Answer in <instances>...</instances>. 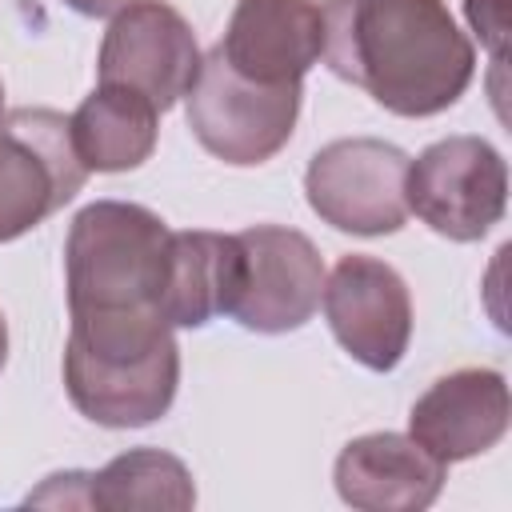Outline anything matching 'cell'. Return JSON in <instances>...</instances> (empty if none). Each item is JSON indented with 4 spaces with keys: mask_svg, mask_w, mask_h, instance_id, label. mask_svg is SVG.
I'll return each mask as SVG.
<instances>
[{
    "mask_svg": "<svg viewBox=\"0 0 512 512\" xmlns=\"http://www.w3.org/2000/svg\"><path fill=\"white\" fill-rule=\"evenodd\" d=\"M324 64L380 108L420 120L452 108L476 52L444 0H324Z\"/></svg>",
    "mask_w": 512,
    "mask_h": 512,
    "instance_id": "cell-1",
    "label": "cell"
},
{
    "mask_svg": "<svg viewBox=\"0 0 512 512\" xmlns=\"http://www.w3.org/2000/svg\"><path fill=\"white\" fill-rule=\"evenodd\" d=\"M64 388L100 428L160 420L180 388V344L160 312H72Z\"/></svg>",
    "mask_w": 512,
    "mask_h": 512,
    "instance_id": "cell-2",
    "label": "cell"
},
{
    "mask_svg": "<svg viewBox=\"0 0 512 512\" xmlns=\"http://www.w3.org/2000/svg\"><path fill=\"white\" fill-rule=\"evenodd\" d=\"M172 228L144 204H84L64 236V288L72 312H160Z\"/></svg>",
    "mask_w": 512,
    "mask_h": 512,
    "instance_id": "cell-3",
    "label": "cell"
},
{
    "mask_svg": "<svg viewBox=\"0 0 512 512\" xmlns=\"http://www.w3.org/2000/svg\"><path fill=\"white\" fill-rule=\"evenodd\" d=\"M184 100V116L200 148L232 168H252L272 160L292 140L304 84L248 80L212 48L200 60V76Z\"/></svg>",
    "mask_w": 512,
    "mask_h": 512,
    "instance_id": "cell-4",
    "label": "cell"
},
{
    "mask_svg": "<svg viewBox=\"0 0 512 512\" xmlns=\"http://www.w3.org/2000/svg\"><path fill=\"white\" fill-rule=\"evenodd\" d=\"M88 180L68 116L56 108H12L0 116V244L56 216Z\"/></svg>",
    "mask_w": 512,
    "mask_h": 512,
    "instance_id": "cell-5",
    "label": "cell"
},
{
    "mask_svg": "<svg viewBox=\"0 0 512 512\" xmlns=\"http://www.w3.org/2000/svg\"><path fill=\"white\" fill-rule=\"evenodd\" d=\"M408 152L376 136L324 144L304 172L308 208L352 236H392L408 224Z\"/></svg>",
    "mask_w": 512,
    "mask_h": 512,
    "instance_id": "cell-6",
    "label": "cell"
},
{
    "mask_svg": "<svg viewBox=\"0 0 512 512\" xmlns=\"http://www.w3.org/2000/svg\"><path fill=\"white\" fill-rule=\"evenodd\" d=\"M404 196L436 236L472 244L504 220L508 164L484 136H444L408 160Z\"/></svg>",
    "mask_w": 512,
    "mask_h": 512,
    "instance_id": "cell-7",
    "label": "cell"
},
{
    "mask_svg": "<svg viewBox=\"0 0 512 512\" xmlns=\"http://www.w3.org/2000/svg\"><path fill=\"white\" fill-rule=\"evenodd\" d=\"M324 276V260L304 232L252 224L236 232V284L228 316L260 336L296 332L316 316Z\"/></svg>",
    "mask_w": 512,
    "mask_h": 512,
    "instance_id": "cell-8",
    "label": "cell"
},
{
    "mask_svg": "<svg viewBox=\"0 0 512 512\" xmlns=\"http://www.w3.org/2000/svg\"><path fill=\"white\" fill-rule=\"evenodd\" d=\"M200 44L192 24L164 0H136L120 8L100 40L96 76L100 84H120L168 112L184 100L200 76Z\"/></svg>",
    "mask_w": 512,
    "mask_h": 512,
    "instance_id": "cell-9",
    "label": "cell"
},
{
    "mask_svg": "<svg viewBox=\"0 0 512 512\" xmlns=\"http://www.w3.org/2000/svg\"><path fill=\"white\" fill-rule=\"evenodd\" d=\"M324 320L336 344L368 372H392L412 340V296L404 276L364 252H348L324 276Z\"/></svg>",
    "mask_w": 512,
    "mask_h": 512,
    "instance_id": "cell-10",
    "label": "cell"
},
{
    "mask_svg": "<svg viewBox=\"0 0 512 512\" xmlns=\"http://www.w3.org/2000/svg\"><path fill=\"white\" fill-rule=\"evenodd\" d=\"M228 68L260 84H304L324 56L316 0H236L224 36L212 44Z\"/></svg>",
    "mask_w": 512,
    "mask_h": 512,
    "instance_id": "cell-11",
    "label": "cell"
},
{
    "mask_svg": "<svg viewBox=\"0 0 512 512\" xmlns=\"http://www.w3.org/2000/svg\"><path fill=\"white\" fill-rule=\"evenodd\" d=\"M508 384L496 368H456L428 384L408 412V436L440 464L472 460L508 432Z\"/></svg>",
    "mask_w": 512,
    "mask_h": 512,
    "instance_id": "cell-12",
    "label": "cell"
},
{
    "mask_svg": "<svg viewBox=\"0 0 512 512\" xmlns=\"http://www.w3.org/2000/svg\"><path fill=\"white\" fill-rule=\"evenodd\" d=\"M448 464L404 432H368L340 448L332 480L348 508L420 512L444 488Z\"/></svg>",
    "mask_w": 512,
    "mask_h": 512,
    "instance_id": "cell-13",
    "label": "cell"
},
{
    "mask_svg": "<svg viewBox=\"0 0 512 512\" xmlns=\"http://www.w3.org/2000/svg\"><path fill=\"white\" fill-rule=\"evenodd\" d=\"M236 284V232H172L160 316L172 328H204L228 316Z\"/></svg>",
    "mask_w": 512,
    "mask_h": 512,
    "instance_id": "cell-14",
    "label": "cell"
},
{
    "mask_svg": "<svg viewBox=\"0 0 512 512\" xmlns=\"http://www.w3.org/2000/svg\"><path fill=\"white\" fill-rule=\"evenodd\" d=\"M68 128L88 172H132L156 148L160 112L132 88L96 84L68 116Z\"/></svg>",
    "mask_w": 512,
    "mask_h": 512,
    "instance_id": "cell-15",
    "label": "cell"
},
{
    "mask_svg": "<svg viewBox=\"0 0 512 512\" xmlns=\"http://www.w3.org/2000/svg\"><path fill=\"white\" fill-rule=\"evenodd\" d=\"M192 504H196V484H192L188 464L160 448H128V452L112 456L100 472H84V508L184 512Z\"/></svg>",
    "mask_w": 512,
    "mask_h": 512,
    "instance_id": "cell-16",
    "label": "cell"
},
{
    "mask_svg": "<svg viewBox=\"0 0 512 512\" xmlns=\"http://www.w3.org/2000/svg\"><path fill=\"white\" fill-rule=\"evenodd\" d=\"M464 16L480 44L492 52V60H504V36H508V0H464Z\"/></svg>",
    "mask_w": 512,
    "mask_h": 512,
    "instance_id": "cell-17",
    "label": "cell"
},
{
    "mask_svg": "<svg viewBox=\"0 0 512 512\" xmlns=\"http://www.w3.org/2000/svg\"><path fill=\"white\" fill-rule=\"evenodd\" d=\"M72 12H80V16H116L120 8H128V4H136V0H64Z\"/></svg>",
    "mask_w": 512,
    "mask_h": 512,
    "instance_id": "cell-18",
    "label": "cell"
},
{
    "mask_svg": "<svg viewBox=\"0 0 512 512\" xmlns=\"http://www.w3.org/2000/svg\"><path fill=\"white\" fill-rule=\"evenodd\" d=\"M4 364H8V320L0 312V372H4Z\"/></svg>",
    "mask_w": 512,
    "mask_h": 512,
    "instance_id": "cell-19",
    "label": "cell"
},
{
    "mask_svg": "<svg viewBox=\"0 0 512 512\" xmlns=\"http://www.w3.org/2000/svg\"><path fill=\"white\" fill-rule=\"evenodd\" d=\"M0 116H4V84H0Z\"/></svg>",
    "mask_w": 512,
    "mask_h": 512,
    "instance_id": "cell-20",
    "label": "cell"
}]
</instances>
